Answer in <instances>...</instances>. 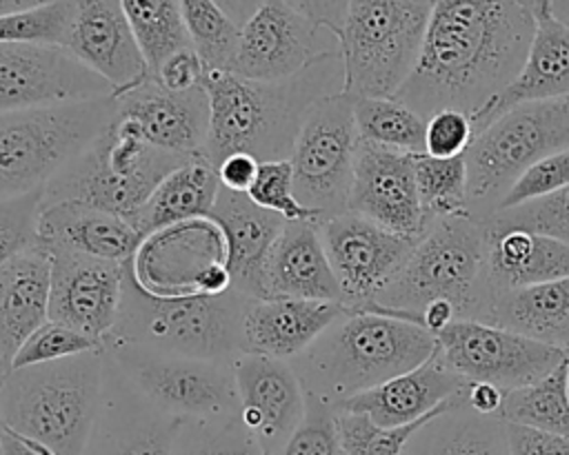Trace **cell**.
Instances as JSON below:
<instances>
[{"mask_svg":"<svg viewBox=\"0 0 569 455\" xmlns=\"http://www.w3.org/2000/svg\"><path fill=\"white\" fill-rule=\"evenodd\" d=\"M533 33L531 0H436L418 64L393 98L425 120L440 109L473 118L518 78Z\"/></svg>","mask_w":569,"mask_h":455,"instance_id":"6da1fadb","label":"cell"},{"mask_svg":"<svg viewBox=\"0 0 569 455\" xmlns=\"http://www.w3.org/2000/svg\"><path fill=\"white\" fill-rule=\"evenodd\" d=\"M342 84L340 51L327 53L305 71L278 82L209 69L204 75L209 135L202 153L216 166L229 153H249L258 162L289 160L309 107L322 95L342 91Z\"/></svg>","mask_w":569,"mask_h":455,"instance_id":"7a4b0ae2","label":"cell"},{"mask_svg":"<svg viewBox=\"0 0 569 455\" xmlns=\"http://www.w3.org/2000/svg\"><path fill=\"white\" fill-rule=\"evenodd\" d=\"M436 351L425 326L380 311L347 306L291 366L305 388L333 406L398 377Z\"/></svg>","mask_w":569,"mask_h":455,"instance_id":"3957f363","label":"cell"},{"mask_svg":"<svg viewBox=\"0 0 569 455\" xmlns=\"http://www.w3.org/2000/svg\"><path fill=\"white\" fill-rule=\"evenodd\" d=\"M251 302L231 289L218 295L158 297L147 293L124 264L118 320L102 342L231 364L247 351L244 313Z\"/></svg>","mask_w":569,"mask_h":455,"instance_id":"277c9868","label":"cell"},{"mask_svg":"<svg viewBox=\"0 0 569 455\" xmlns=\"http://www.w3.org/2000/svg\"><path fill=\"white\" fill-rule=\"evenodd\" d=\"M107 375L104 348L11 368L0 388V428L36 439L56 455H82Z\"/></svg>","mask_w":569,"mask_h":455,"instance_id":"5b68a950","label":"cell"},{"mask_svg":"<svg viewBox=\"0 0 569 455\" xmlns=\"http://www.w3.org/2000/svg\"><path fill=\"white\" fill-rule=\"evenodd\" d=\"M433 300L451 302L460 320H489L485 226L469 213L429 224L400 273L365 309L422 326L420 315Z\"/></svg>","mask_w":569,"mask_h":455,"instance_id":"8992f818","label":"cell"},{"mask_svg":"<svg viewBox=\"0 0 569 455\" xmlns=\"http://www.w3.org/2000/svg\"><path fill=\"white\" fill-rule=\"evenodd\" d=\"M184 160L153 146L133 122L116 115L51 178L42 189L40 204L78 200L131 220L162 178Z\"/></svg>","mask_w":569,"mask_h":455,"instance_id":"52a82bcc","label":"cell"},{"mask_svg":"<svg viewBox=\"0 0 569 455\" xmlns=\"http://www.w3.org/2000/svg\"><path fill=\"white\" fill-rule=\"evenodd\" d=\"M116 115V95L0 113V202L42 191Z\"/></svg>","mask_w":569,"mask_h":455,"instance_id":"ba28073f","label":"cell"},{"mask_svg":"<svg viewBox=\"0 0 569 455\" xmlns=\"http://www.w3.org/2000/svg\"><path fill=\"white\" fill-rule=\"evenodd\" d=\"M436 0H349L338 49L342 93L393 98L413 73Z\"/></svg>","mask_w":569,"mask_h":455,"instance_id":"9c48e42d","label":"cell"},{"mask_svg":"<svg viewBox=\"0 0 569 455\" xmlns=\"http://www.w3.org/2000/svg\"><path fill=\"white\" fill-rule=\"evenodd\" d=\"M567 146L569 98L522 102L498 115L465 151L469 215L487 220L525 171Z\"/></svg>","mask_w":569,"mask_h":455,"instance_id":"30bf717a","label":"cell"},{"mask_svg":"<svg viewBox=\"0 0 569 455\" xmlns=\"http://www.w3.org/2000/svg\"><path fill=\"white\" fill-rule=\"evenodd\" d=\"M358 142L351 95L338 91L309 107L289 162L293 193L302 206L318 213L320 224L349 211Z\"/></svg>","mask_w":569,"mask_h":455,"instance_id":"8fae6325","label":"cell"},{"mask_svg":"<svg viewBox=\"0 0 569 455\" xmlns=\"http://www.w3.org/2000/svg\"><path fill=\"white\" fill-rule=\"evenodd\" d=\"M102 348L127 384L167 415L180 419L238 415L233 362L162 355L116 342H102Z\"/></svg>","mask_w":569,"mask_h":455,"instance_id":"7c38bea8","label":"cell"},{"mask_svg":"<svg viewBox=\"0 0 569 455\" xmlns=\"http://www.w3.org/2000/svg\"><path fill=\"white\" fill-rule=\"evenodd\" d=\"M127 266L158 297L218 295L231 289L227 242L211 218L176 222L144 235Z\"/></svg>","mask_w":569,"mask_h":455,"instance_id":"4fadbf2b","label":"cell"},{"mask_svg":"<svg viewBox=\"0 0 569 455\" xmlns=\"http://www.w3.org/2000/svg\"><path fill=\"white\" fill-rule=\"evenodd\" d=\"M433 355L465 382H487L507 393L542 380L569 353L496 324L456 320L436 333Z\"/></svg>","mask_w":569,"mask_h":455,"instance_id":"5bb4252c","label":"cell"},{"mask_svg":"<svg viewBox=\"0 0 569 455\" xmlns=\"http://www.w3.org/2000/svg\"><path fill=\"white\" fill-rule=\"evenodd\" d=\"M333 51H340L338 38L300 13L289 0H262L240 24L229 71L247 80L278 82Z\"/></svg>","mask_w":569,"mask_h":455,"instance_id":"9a60e30c","label":"cell"},{"mask_svg":"<svg viewBox=\"0 0 569 455\" xmlns=\"http://www.w3.org/2000/svg\"><path fill=\"white\" fill-rule=\"evenodd\" d=\"M345 304L365 309L400 273L418 237L398 235L365 215L345 211L318 224Z\"/></svg>","mask_w":569,"mask_h":455,"instance_id":"2e32d148","label":"cell"},{"mask_svg":"<svg viewBox=\"0 0 569 455\" xmlns=\"http://www.w3.org/2000/svg\"><path fill=\"white\" fill-rule=\"evenodd\" d=\"M113 95L69 49L0 42V113Z\"/></svg>","mask_w":569,"mask_h":455,"instance_id":"e0dca14e","label":"cell"},{"mask_svg":"<svg viewBox=\"0 0 569 455\" xmlns=\"http://www.w3.org/2000/svg\"><path fill=\"white\" fill-rule=\"evenodd\" d=\"M47 251L51 255L49 320L102 342L118 320L127 262L58 246Z\"/></svg>","mask_w":569,"mask_h":455,"instance_id":"ac0fdd59","label":"cell"},{"mask_svg":"<svg viewBox=\"0 0 569 455\" xmlns=\"http://www.w3.org/2000/svg\"><path fill=\"white\" fill-rule=\"evenodd\" d=\"M238 417L264 455L276 453L305 415V388L287 360L240 353L233 364Z\"/></svg>","mask_w":569,"mask_h":455,"instance_id":"d6986e66","label":"cell"},{"mask_svg":"<svg viewBox=\"0 0 569 455\" xmlns=\"http://www.w3.org/2000/svg\"><path fill=\"white\" fill-rule=\"evenodd\" d=\"M349 211L405 235L420 237L425 218L420 209L413 153L358 142Z\"/></svg>","mask_w":569,"mask_h":455,"instance_id":"ffe728a7","label":"cell"},{"mask_svg":"<svg viewBox=\"0 0 569 455\" xmlns=\"http://www.w3.org/2000/svg\"><path fill=\"white\" fill-rule=\"evenodd\" d=\"M100 408L82 455H171L180 417L149 404L109 362Z\"/></svg>","mask_w":569,"mask_h":455,"instance_id":"44dd1931","label":"cell"},{"mask_svg":"<svg viewBox=\"0 0 569 455\" xmlns=\"http://www.w3.org/2000/svg\"><path fill=\"white\" fill-rule=\"evenodd\" d=\"M67 49L120 95L149 78L120 0H73Z\"/></svg>","mask_w":569,"mask_h":455,"instance_id":"7402d4cb","label":"cell"},{"mask_svg":"<svg viewBox=\"0 0 569 455\" xmlns=\"http://www.w3.org/2000/svg\"><path fill=\"white\" fill-rule=\"evenodd\" d=\"M118 115L136 124L153 146L191 158L204 151L209 135V95L204 84L169 91L153 78L116 95Z\"/></svg>","mask_w":569,"mask_h":455,"instance_id":"603a6c76","label":"cell"},{"mask_svg":"<svg viewBox=\"0 0 569 455\" xmlns=\"http://www.w3.org/2000/svg\"><path fill=\"white\" fill-rule=\"evenodd\" d=\"M531 11L536 33L527 60L518 78L471 118L476 133L516 104L569 98V27L551 13L547 0H531Z\"/></svg>","mask_w":569,"mask_h":455,"instance_id":"cb8c5ba5","label":"cell"},{"mask_svg":"<svg viewBox=\"0 0 569 455\" xmlns=\"http://www.w3.org/2000/svg\"><path fill=\"white\" fill-rule=\"evenodd\" d=\"M209 218L222 229L227 242L231 291L249 300H264V262L284 220L258 206L247 193L224 186H220Z\"/></svg>","mask_w":569,"mask_h":455,"instance_id":"d4e9b609","label":"cell"},{"mask_svg":"<svg viewBox=\"0 0 569 455\" xmlns=\"http://www.w3.org/2000/svg\"><path fill=\"white\" fill-rule=\"evenodd\" d=\"M51 255L42 244L16 253L0 269V377L13 368V357L29 335L49 320Z\"/></svg>","mask_w":569,"mask_h":455,"instance_id":"484cf974","label":"cell"},{"mask_svg":"<svg viewBox=\"0 0 569 455\" xmlns=\"http://www.w3.org/2000/svg\"><path fill=\"white\" fill-rule=\"evenodd\" d=\"M36 233L44 249L58 246L111 262H129L142 242L127 218L78 200L40 204Z\"/></svg>","mask_w":569,"mask_h":455,"instance_id":"4316f807","label":"cell"},{"mask_svg":"<svg viewBox=\"0 0 569 455\" xmlns=\"http://www.w3.org/2000/svg\"><path fill=\"white\" fill-rule=\"evenodd\" d=\"M465 380L447 371L436 355L420 366L391 377L369 391H362L336 408L342 413L367 415L382 428H398L413 424L436 411L465 388Z\"/></svg>","mask_w":569,"mask_h":455,"instance_id":"83f0119b","label":"cell"},{"mask_svg":"<svg viewBox=\"0 0 569 455\" xmlns=\"http://www.w3.org/2000/svg\"><path fill=\"white\" fill-rule=\"evenodd\" d=\"M264 297H293L345 304L327 260L318 224L284 222L264 262Z\"/></svg>","mask_w":569,"mask_h":455,"instance_id":"f1b7e54d","label":"cell"},{"mask_svg":"<svg viewBox=\"0 0 569 455\" xmlns=\"http://www.w3.org/2000/svg\"><path fill=\"white\" fill-rule=\"evenodd\" d=\"M347 304L264 297L253 300L244 313V353H260L291 362L300 355Z\"/></svg>","mask_w":569,"mask_h":455,"instance_id":"f546056e","label":"cell"},{"mask_svg":"<svg viewBox=\"0 0 569 455\" xmlns=\"http://www.w3.org/2000/svg\"><path fill=\"white\" fill-rule=\"evenodd\" d=\"M567 275L569 244L520 229L496 231L485 226V277L493 300Z\"/></svg>","mask_w":569,"mask_h":455,"instance_id":"4dcf8cb0","label":"cell"},{"mask_svg":"<svg viewBox=\"0 0 569 455\" xmlns=\"http://www.w3.org/2000/svg\"><path fill=\"white\" fill-rule=\"evenodd\" d=\"M400 455H509L507 422L476 413L460 391L411 433Z\"/></svg>","mask_w":569,"mask_h":455,"instance_id":"1f68e13d","label":"cell"},{"mask_svg":"<svg viewBox=\"0 0 569 455\" xmlns=\"http://www.w3.org/2000/svg\"><path fill=\"white\" fill-rule=\"evenodd\" d=\"M218 191L220 180L216 164L204 153L191 155L162 178L129 222L144 237L176 222L209 218Z\"/></svg>","mask_w":569,"mask_h":455,"instance_id":"d6a6232c","label":"cell"},{"mask_svg":"<svg viewBox=\"0 0 569 455\" xmlns=\"http://www.w3.org/2000/svg\"><path fill=\"white\" fill-rule=\"evenodd\" d=\"M487 324L569 353V275L496 297Z\"/></svg>","mask_w":569,"mask_h":455,"instance_id":"836d02e7","label":"cell"},{"mask_svg":"<svg viewBox=\"0 0 569 455\" xmlns=\"http://www.w3.org/2000/svg\"><path fill=\"white\" fill-rule=\"evenodd\" d=\"M507 424H520L536 431L569 437V391L567 360L542 380L507 391L498 411Z\"/></svg>","mask_w":569,"mask_h":455,"instance_id":"e575fe53","label":"cell"},{"mask_svg":"<svg viewBox=\"0 0 569 455\" xmlns=\"http://www.w3.org/2000/svg\"><path fill=\"white\" fill-rule=\"evenodd\" d=\"M356 129L362 142L425 153L427 120L396 98H353Z\"/></svg>","mask_w":569,"mask_h":455,"instance_id":"d590c367","label":"cell"},{"mask_svg":"<svg viewBox=\"0 0 569 455\" xmlns=\"http://www.w3.org/2000/svg\"><path fill=\"white\" fill-rule=\"evenodd\" d=\"M120 4L147 60L149 78L171 53L191 47L178 0H120Z\"/></svg>","mask_w":569,"mask_h":455,"instance_id":"8d00e7d4","label":"cell"},{"mask_svg":"<svg viewBox=\"0 0 569 455\" xmlns=\"http://www.w3.org/2000/svg\"><path fill=\"white\" fill-rule=\"evenodd\" d=\"M413 173L425 229L438 220L469 213L465 155L433 158L427 153H413Z\"/></svg>","mask_w":569,"mask_h":455,"instance_id":"74e56055","label":"cell"},{"mask_svg":"<svg viewBox=\"0 0 569 455\" xmlns=\"http://www.w3.org/2000/svg\"><path fill=\"white\" fill-rule=\"evenodd\" d=\"M191 47L204 60L207 69L229 71L240 27L220 9L216 0H178Z\"/></svg>","mask_w":569,"mask_h":455,"instance_id":"f35d334b","label":"cell"},{"mask_svg":"<svg viewBox=\"0 0 569 455\" xmlns=\"http://www.w3.org/2000/svg\"><path fill=\"white\" fill-rule=\"evenodd\" d=\"M171 455H264L238 415L182 419Z\"/></svg>","mask_w":569,"mask_h":455,"instance_id":"ab89813d","label":"cell"},{"mask_svg":"<svg viewBox=\"0 0 569 455\" xmlns=\"http://www.w3.org/2000/svg\"><path fill=\"white\" fill-rule=\"evenodd\" d=\"M482 224L496 231L520 229L569 244V186L556 189L516 206L498 209L487 220H482Z\"/></svg>","mask_w":569,"mask_h":455,"instance_id":"60d3db41","label":"cell"},{"mask_svg":"<svg viewBox=\"0 0 569 455\" xmlns=\"http://www.w3.org/2000/svg\"><path fill=\"white\" fill-rule=\"evenodd\" d=\"M73 20V0H56L29 11L0 18V42L13 44H53L69 42Z\"/></svg>","mask_w":569,"mask_h":455,"instance_id":"b9f144b4","label":"cell"},{"mask_svg":"<svg viewBox=\"0 0 569 455\" xmlns=\"http://www.w3.org/2000/svg\"><path fill=\"white\" fill-rule=\"evenodd\" d=\"M271 455H347L333 404L305 393V415L289 439Z\"/></svg>","mask_w":569,"mask_h":455,"instance_id":"7bdbcfd3","label":"cell"},{"mask_svg":"<svg viewBox=\"0 0 569 455\" xmlns=\"http://www.w3.org/2000/svg\"><path fill=\"white\" fill-rule=\"evenodd\" d=\"M247 195L262 209L280 215L284 222H313L320 224L318 213L302 206L293 193V171L289 160L260 162L258 175L249 186Z\"/></svg>","mask_w":569,"mask_h":455,"instance_id":"ee69618b","label":"cell"},{"mask_svg":"<svg viewBox=\"0 0 569 455\" xmlns=\"http://www.w3.org/2000/svg\"><path fill=\"white\" fill-rule=\"evenodd\" d=\"M433 413L436 411H431L429 415ZM427 417L407 426L382 428L373 424L367 415L338 411V431H340V439L347 455H400L405 448V442Z\"/></svg>","mask_w":569,"mask_h":455,"instance_id":"f6af8a7d","label":"cell"},{"mask_svg":"<svg viewBox=\"0 0 569 455\" xmlns=\"http://www.w3.org/2000/svg\"><path fill=\"white\" fill-rule=\"evenodd\" d=\"M102 346V342L67 326L53 320H47L42 326H38L29 340L20 346V351L13 357V368L56 362L62 357L80 355L87 351H93Z\"/></svg>","mask_w":569,"mask_h":455,"instance_id":"bcb514c9","label":"cell"},{"mask_svg":"<svg viewBox=\"0 0 569 455\" xmlns=\"http://www.w3.org/2000/svg\"><path fill=\"white\" fill-rule=\"evenodd\" d=\"M42 191L0 202V269L16 253L38 242L36 224Z\"/></svg>","mask_w":569,"mask_h":455,"instance_id":"7dc6e473","label":"cell"},{"mask_svg":"<svg viewBox=\"0 0 569 455\" xmlns=\"http://www.w3.org/2000/svg\"><path fill=\"white\" fill-rule=\"evenodd\" d=\"M476 135L471 118L460 109H440L427 118L425 153L433 158L465 155Z\"/></svg>","mask_w":569,"mask_h":455,"instance_id":"c3c4849f","label":"cell"},{"mask_svg":"<svg viewBox=\"0 0 569 455\" xmlns=\"http://www.w3.org/2000/svg\"><path fill=\"white\" fill-rule=\"evenodd\" d=\"M562 186H569V146L551 153L549 158L540 160L529 171H525L511 186V191L505 195L500 209L516 206L520 202L540 198Z\"/></svg>","mask_w":569,"mask_h":455,"instance_id":"681fc988","label":"cell"},{"mask_svg":"<svg viewBox=\"0 0 569 455\" xmlns=\"http://www.w3.org/2000/svg\"><path fill=\"white\" fill-rule=\"evenodd\" d=\"M207 71L209 69L204 60L198 55V51L193 47H187L171 53L151 78L169 91H191L204 84Z\"/></svg>","mask_w":569,"mask_h":455,"instance_id":"f907efd6","label":"cell"},{"mask_svg":"<svg viewBox=\"0 0 569 455\" xmlns=\"http://www.w3.org/2000/svg\"><path fill=\"white\" fill-rule=\"evenodd\" d=\"M509 455H569V437L507 424Z\"/></svg>","mask_w":569,"mask_h":455,"instance_id":"816d5d0a","label":"cell"},{"mask_svg":"<svg viewBox=\"0 0 569 455\" xmlns=\"http://www.w3.org/2000/svg\"><path fill=\"white\" fill-rule=\"evenodd\" d=\"M258 166H260V162L249 153H229L216 166L220 186H224L229 191L247 193L258 175Z\"/></svg>","mask_w":569,"mask_h":455,"instance_id":"f5cc1de1","label":"cell"},{"mask_svg":"<svg viewBox=\"0 0 569 455\" xmlns=\"http://www.w3.org/2000/svg\"><path fill=\"white\" fill-rule=\"evenodd\" d=\"M289 2L309 20H313L318 27L329 29L333 36H338L349 7V0H289Z\"/></svg>","mask_w":569,"mask_h":455,"instance_id":"db71d44e","label":"cell"},{"mask_svg":"<svg viewBox=\"0 0 569 455\" xmlns=\"http://www.w3.org/2000/svg\"><path fill=\"white\" fill-rule=\"evenodd\" d=\"M462 397H465L467 406L473 408L476 413L498 415L505 391L493 384H487V382H467L462 388Z\"/></svg>","mask_w":569,"mask_h":455,"instance_id":"11a10c76","label":"cell"},{"mask_svg":"<svg viewBox=\"0 0 569 455\" xmlns=\"http://www.w3.org/2000/svg\"><path fill=\"white\" fill-rule=\"evenodd\" d=\"M2 431V455H56L51 448H47L44 444L22 437L18 433L11 431Z\"/></svg>","mask_w":569,"mask_h":455,"instance_id":"9f6ffc18","label":"cell"},{"mask_svg":"<svg viewBox=\"0 0 569 455\" xmlns=\"http://www.w3.org/2000/svg\"><path fill=\"white\" fill-rule=\"evenodd\" d=\"M220 9L240 27L260 4L262 0H216Z\"/></svg>","mask_w":569,"mask_h":455,"instance_id":"6f0895ef","label":"cell"},{"mask_svg":"<svg viewBox=\"0 0 569 455\" xmlns=\"http://www.w3.org/2000/svg\"><path fill=\"white\" fill-rule=\"evenodd\" d=\"M49 2H56V0H0V18L20 13V11H29V9H36V7H42Z\"/></svg>","mask_w":569,"mask_h":455,"instance_id":"680465c9","label":"cell"},{"mask_svg":"<svg viewBox=\"0 0 569 455\" xmlns=\"http://www.w3.org/2000/svg\"><path fill=\"white\" fill-rule=\"evenodd\" d=\"M551 13L569 27V0H547Z\"/></svg>","mask_w":569,"mask_h":455,"instance_id":"91938a15","label":"cell"},{"mask_svg":"<svg viewBox=\"0 0 569 455\" xmlns=\"http://www.w3.org/2000/svg\"><path fill=\"white\" fill-rule=\"evenodd\" d=\"M567 391H569V355H567Z\"/></svg>","mask_w":569,"mask_h":455,"instance_id":"94428289","label":"cell"},{"mask_svg":"<svg viewBox=\"0 0 569 455\" xmlns=\"http://www.w3.org/2000/svg\"><path fill=\"white\" fill-rule=\"evenodd\" d=\"M0 455H2V431H0Z\"/></svg>","mask_w":569,"mask_h":455,"instance_id":"6125c7cd","label":"cell"},{"mask_svg":"<svg viewBox=\"0 0 569 455\" xmlns=\"http://www.w3.org/2000/svg\"><path fill=\"white\" fill-rule=\"evenodd\" d=\"M2 382H4V380H2V377H0V388H2Z\"/></svg>","mask_w":569,"mask_h":455,"instance_id":"be15d7a7","label":"cell"}]
</instances>
